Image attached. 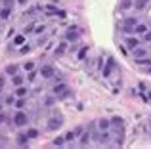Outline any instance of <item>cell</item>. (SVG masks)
Returning <instances> with one entry per match:
<instances>
[{
	"mask_svg": "<svg viewBox=\"0 0 151 149\" xmlns=\"http://www.w3.org/2000/svg\"><path fill=\"white\" fill-rule=\"evenodd\" d=\"M27 122H29L27 113L25 111H15V115H14V124H15V126H25Z\"/></svg>",
	"mask_w": 151,
	"mask_h": 149,
	"instance_id": "cell-1",
	"label": "cell"
},
{
	"mask_svg": "<svg viewBox=\"0 0 151 149\" xmlns=\"http://www.w3.org/2000/svg\"><path fill=\"white\" fill-rule=\"evenodd\" d=\"M12 10H14V8H8V6H4L2 10H0V17L2 19H8L12 15Z\"/></svg>",
	"mask_w": 151,
	"mask_h": 149,
	"instance_id": "cell-19",
	"label": "cell"
},
{
	"mask_svg": "<svg viewBox=\"0 0 151 149\" xmlns=\"http://www.w3.org/2000/svg\"><path fill=\"white\" fill-rule=\"evenodd\" d=\"M144 40H147V42H151V31H147V33L144 34Z\"/></svg>",
	"mask_w": 151,
	"mask_h": 149,
	"instance_id": "cell-34",
	"label": "cell"
},
{
	"mask_svg": "<svg viewBox=\"0 0 151 149\" xmlns=\"http://www.w3.org/2000/svg\"><path fill=\"white\" fill-rule=\"evenodd\" d=\"M15 140H17V145L19 147H25L27 145V142H29V136H27V134H23V132H21V134H17V138H15Z\"/></svg>",
	"mask_w": 151,
	"mask_h": 149,
	"instance_id": "cell-10",
	"label": "cell"
},
{
	"mask_svg": "<svg viewBox=\"0 0 151 149\" xmlns=\"http://www.w3.org/2000/svg\"><path fill=\"white\" fill-rule=\"evenodd\" d=\"M21 67H23V71H25V73H31V71H35V61H27V63L21 65Z\"/></svg>",
	"mask_w": 151,
	"mask_h": 149,
	"instance_id": "cell-20",
	"label": "cell"
},
{
	"mask_svg": "<svg viewBox=\"0 0 151 149\" xmlns=\"http://www.w3.org/2000/svg\"><path fill=\"white\" fill-rule=\"evenodd\" d=\"M138 65H151V59L149 57H140V59H136Z\"/></svg>",
	"mask_w": 151,
	"mask_h": 149,
	"instance_id": "cell-25",
	"label": "cell"
},
{
	"mask_svg": "<svg viewBox=\"0 0 151 149\" xmlns=\"http://www.w3.org/2000/svg\"><path fill=\"white\" fill-rule=\"evenodd\" d=\"M17 4H21V6H25V4H29V0H15Z\"/></svg>",
	"mask_w": 151,
	"mask_h": 149,
	"instance_id": "cell-37",
	"label": "cell"
},
{
	"mask_svg": "<svg viewBox=\"0 0 151 149\" xmlns=\"http://www.w3.org/2000/svg\"><path fill=\"white\" fill-rule=\"evenodd\" d=\"M31 52V46L29 44H23L21 48H19V54H21V56H25V54H29Z\"/></svg>",
	"mask_w": 151,
	"mask_h": 149,
	"instance_id": "cell-27",
	"label": "cell"
},
{
	"mask_svg": "<svg viewBox=\"0 0 151 149\" xmlns=\"http://www.w3.org/2000/svg\"><path fill=\"white\" fill-rule=\"evenodd\" d=\"M4 84H6V80H4V77H0V90L4 88Z\"/></svg>",
	"mask_w": 151,
	"mask_h": 149,
	"instance_id": "cell-38",
	"label": "cell"
},
{
	"mask_svg": "<svg viewBox=\"0 0 151 149\" xmlns=\"http://www.w3.org/2000/svg\"><path fill=\"white\" fill-rule=\"evenodd\" d=\"M46 128L48 130H58V128H61V119L59 117H52V119H48V122H46Z\"/></svg>",
	"mask_w": 151,
	"mask_h": 149,
	"instance_id": "cell-2",
	"label": "cell"
},
{
	"mask_svg": "<svg viewBox=\"0 0 151 149\" xmlns=\"http://www.w3.org/2000/svg\"><path fill=\"white\" fill-rule=\"evenodd\" d=\"M67 46H69V40H61V42L58 44V48H55V54H58V56L65 54V52H67Z\"/></svg>",
	"mask_w": 151,
	"mask_h": 149,
	"instance_id": "cell-9",
	"label": "cell"
},
{
	"mask_svg": "<svg viewBox=\"0 0 151 149\" xmlns=\"http://www.w3.org/2000/svg\"><path fill=\"white\" fill-rule=\"evenodd\" d=\"M58 8H55V6H52V4H48V6H46V14H48V15H58Z\"/></svg>",
	"mask_w": 151,
	"mask_h": 149,
	"instance_id": "cell-22",
	"label": "cell"
},
{
	"mask_svg": "<svg viewBox=\"0 0 151 149\" xmlns=\"http://www.w3.org/2000/svg\"><path fill=\"white\" fill-rule=\"evenodd\" d=\"M6 74H10V77L17 74V65H15V63H10V65H6Z\"/></svg>",
	"mask_w": 151,
	"mask_h": 149,
	"instance_id": "cell-18",
	"label": "cell"
},
{
	"mask_svg": "<svg viewBox=\"0 0 151 149\" xmlns=\"http://www.w3.org/2000/svg\"><path fill=\"white\" fill-rule=\"evenodd\" d=\"M138 46H142L140 38H136V37H128L126 38V48L128 50H134V48H138Z\"/></svg>",
	"mask_w": 151,
	"mask_h": 149,
	"instance_id": "cell-6",
	"label": "cell"
},
{
	"mask_svg": "<svg viewBox=\"0 0 151 149\" xmlns=\"http://www.w3.org/2000/svg\"><path fill=\"white\" fill-rule=\"evenodd\" d=\"M113 69H115V59L113 57H107V63H105V67H103V77L109 78L111 73H113Z\"/></svg>",
	"mask_w": 151,
	"mask_h": 149,
	"instance_id": "cell-3",
	"label": "cell"
},
{
	"mask_svg": "<svg viewBox=\"0 0 151 149\" xmlns=\"http://www.w3.org/2000/svg\"><path fill=\"white\" fill-rule=\"evenodd\" d=\"M98 140H100V143L103 145V143H107L111 140V134H109V130H103L101 134H98Z\"/></svg>",
	"mask_w": 151,
	"mask_h": 149,
	"instance_id": "cell-11",
	"label": "cell"
},
{
	"mask_svg": "<svg viewBox=\"0 0 151 149\" xmlns=\"http://www.w3.org/2000/svg\"><path fill=\"white\" fill-rule=\"evenodd\" d=\"M111 124H115L117 128H121V130H122V124H124V120H122V117L115 115V117H111Z\"/></svg>",
	"mask_w": 151,
	"mask_h": 149,
	"instance_id": "cell-14",
	"label": "cell"
},
{
	"mask_svg": "<svg viewBox=\"0 0 151 149\" xmlns=\"http://www.w3.org/2000/svg\"><path fill=\"white\" fill-rule=\"evenodd\" d=\"M147 25H144V23H138L136 27H134V34H145L147 33Z\"/></svg>",
	"mask_w": 151,
	"mask_h": 149,
	"instance_id": "cell-12",
	"label": "cell"
},
{
	"mask_svg": "<svg viewBox=\"0 0 151 149\" xmlns=\"http://www.w3.org/2000/svg\"><path fill=\"white\" fill-rule=\"evenodd\" d=\"M27 136H29L31 140L37 138V136H38V130H37V128H29V130H27Z\"/></svg>",
	"mask_w": 151,
	"mask_h": 149,
	"instance_id": "cell-26",
	"label": "cell"
},
{
	"mask_svg": "<svg viewBox=\"0 0 151 149\" xmlns=\"http://www.w3.org/2000/svg\"><path fill=\"white\" fill-rule=\"evenodd\" d=\"M86 50H88L86 46H84V48H81V52H78V59H84V56H86Z\"/></svg>",
	"mask_w": 151,
	"mask_h": 149,
	"instance_id": "cell-32",
	"label": "cell"
},
{
	"mask_svg": "<svg viewBox=\"0 0 151 149\" xmlns=\"http://www.w3.org/2000/svg\"><path fill=\"white\" fill-rule=\"evenodd\" d=\"M90 140H92V134H90V132H82V134H81V140H78L81 147H86L90 143Z\"/></svg>",
	"mask_w": 151,
	"mask_h": 149,
	"instance_id": "cell-7",
	"label": "cell"
},
{
	"mask_svg": "<svg viewBox=\"0 0 151 149\" xmlns=\"http://www.w3.org/2000/svg\"><path fill=\"white\" fill-rule=\"evenodd\" d=\"M65 142H67L65 136H63V138H61V136H58V138L52 140V145H54V147H63V145H65Z\"/></svg>",
	"mask_w": 151,
	"mask_h": 149,
	"instance_id": "cell-13",
	"label": "cell"
},
{
	"mask_svg": "<svg viewBox=\"0 0 151 149\" xmlns=\"http://www.w3.org/2000/svg\"><path fill=\"white\" fill-rule=\"evenodd\" d=\"M98 128H100V132L111 130V120L109 119H100V120H98Z\"/></svg>",
	"mask_w": 151,
	"mask_h": 149,
	"instance_id": "cell-8",
	"label": "cell"
},
{
	"mask_svg": "<svg viewBox=\"0 0 151 149\" xmlns=\"http://www.w3.org/2000/svg\"><path fill=\"white\" fill-rule=\"evenodd\" d=\"M2 4H4V6H8V8H14L15 0H2Z\"/></svg>",
	"mask_w": 151,
	"mask_h": 149,
	"instance_id": "cell-31",
	"label": "cell"
},
{
	"mask_svg": "<svg viewBox=\"0 0 151 149\" xmlns=\"http://www.w3.org/2000/svg\"><path fill=\"white\" fill-rule=\"evenodd\" d=\"M0 113H2V103H0Z\"/></svg>",
	"mask_w": 151,
	"mask_h": 149,
	"instance_id": "cell-39",
	"label": "cell"
},
{
	"mask_svg": "<svg viewBox=\"0 0 151 149\" xmlns=\"http://www.w3.org/2000/svg\"><path fill=\"white\" fill-rule=\"evenodd\" d=\"M23 82H25V78H23L21 74H14V77H12V84L14 86H23Z\"/></svg>",
	"mask_w": 151,
	"mask_h": 149,
	"instance_id": "cell-15",
	"label": "cell"
},
{
	"mask_svg": "<svg viewBox=\"0 0 151 149\" xmlns=\"http://www.w3.org/2000/svg\"><path fill=\"white\" fill-rule=\"evenodd\" d=\"M75 138H77V134H75V130H69V132L65 134V140H67V142H73Z\"/></svg>",
	"mask_w": 151,
	"mask_h": 149,
	"instance_id": "cell-28",
	"label": "cell"
},
{
	"mask_svg": "<svg viewBox=\"0 0 151 149\" xmlns=\"http://www.w3.org/2000/svg\"><path fill=\"white\" fill-rule=\"evenodd\" d=\"M144 100H145V101H151V90H149V92H145V94H144Z\"/></svg>",
	"mask_w": 151,
	"mask_h": 149,
	"instance_id": "cell-33",
	"label": "cell"
},
{
	"mask_svg": "<svg viewBox=\"0 0 151 149\" xmlns=\"http://www.w3.org/2000/svg\"><path fill=\"white\" fill-rule=\"evenodd\" d=\"M23 42H25V34H17L14 38V44H23Z\"/></svg>",
	"mask_w": 151,
	"mask_h": 149,
	"instance_id": "cell-30",
	"label": "cell"
},
{
	"mask_svg": "<svg viewBox=\"0 0 151 149\" xmlns=\"http://www.w3.org/2000/svg\"><path fill=\"white\" fill-rule=\"evenodd\" d=\"M33 31H35V25H29V27H25V34H27V33H33Z\"/></svg>",
	"mask_w": 151,
	"mask_h": 149,
	"instance_id": "cell-35",
	"label": "cell"
},
{
	"mask_svg": "<svg viewBox=\"0 0 151 149\" xmlns=\"http://www.w3.org/2000/svg\"><path fill=\"white\" fill-rule=\"evenodd\" d=\"M27 94H29V92H27L25 86H17V90H15V96H17V97H25Z\"/></svg>",
	"mask_w": 151,
	"mask_h": 149,
	"instance_id": "cell-21",
	"label": "cell"
},
{
	"mask_svg": "<svg viewBox=\"0 0 151 149\" xmlns=\"http://www.w3.org/2000/svg\"><path fill=\"white\" fill-rule=\"evenodd\" d=\"M136 25H138V19H136V17H126L124 23H122V27H132V29H134Z\"/></svg>",
	"mask_w": 151,
	"mask_h": 149,
	"instance_id": "cell-17",
	"label": "cell"
},
{
	"mask_svg": "<svg viewBox=\"0 0 151 149\" xmlns=\"http://www.w3.org/2000/svg\"><path fill=\"white\" fill-rule=\"evenodd\" d=\"M78 38V34L75 33V29H69L67 31V34H65V40H69V42H75Z\"/></svg>",
	"mask_w": 151,
	"mask_h": 149,
	"instance_id": "cell-16",
	"label": "cell"
},
{
	"mask_svg": "<svg viewBox=\"0 0 151 149\" xmlns=\"http://www.w3.org/2000/svg\"><path fill=\"white\" fill-rule=\"evenodd\" d=\"M15 97H17L15 94H12V96H8V97H6V103H8V105H15V101H17Z\"/></svg>",
	"mask_w": 151,
	"mask_h": 149,
	"instance_id": "cell-29",
	"label": "cell"
},
{
	"mask_svg": "<svg viewBox=\"0 0 151 149\" xmlns=\"http://www.w3.org/2000/svg\"><path fill=\"white\" fill-rule=\"evenodd\" d=\"M149 4V0H136V10H144Z\"/></svg>",
	"mask_w": 151,
	"mask_h": 149,
	"instance_id": "cell-23",
	"label": "cell"
},
{
	"mask_svg": "<svg viewBox=\"0 0 151 149\" xmlns=\"http://www.w3.org/2000/svg\"><path fill=\"white\" fill-rule=\"evenodd\" d=\"M40 77L42 78H52V77H54V67H52V65H42Z\"/></svg>",
	"mask_w": 151,
	"mask_h": 149,
	"instance_id": "cell-5",
	"label": "cell"
},
{
	"mask_svg": "<svg viewBox=\"0 0 151 149\" xmlns=\"http://www.w3.org/2000/svg\"><path fill=\"white\" fill-rule=\"evenodd\" d=\"M149 56V52L144 48V46H138V48H134L132 50V57L134 59H140V57H147Z\"/></svg>",
	"mask_w": 151,
	"mask_h": 149,
	"instance_id": "cell-4",
	"label": "cell"
},
{
	"mask_svg": "<svg viewBox=\"0 0 151 149\" xmlns=\"http://www.w3.org/2000/svg\"><path fill=\"white\" fill-rule=\"evenodd\" d=\"M147 71H149V74H151V67H149V69H147Z\"/></svg>",
	"mask_w": 151,
	"mask_h": 149,
	"instance_id": "cell-40",
	"label": "cell"
},
{
	"mask_svg": "<svg viewBox=\"0 0 151 149\" xmlns=\"http://www.w3.org/2000/svg\"><path fill=\"white\" fill-rule=\"evenodd\" d=\"M35 77H37V73L31 71V73H29V80H35Z\"/></svg>",
	"mask_w": 151,
	"mask_h": 149,
	"instance_id": "cell-36",
	"label": "cell"
},
{
	"mask_svg": "<svg viewBox=\"0 0 151 149\" xmlns=\"http://www.w3.org/2000/svg\"><path fill=\"white\" fill-rule=\"evenodd\" d=\"M134 4H132V0H122V4H121V10H130Z\"/></svg>",
	"mask_w": 151,
	"mask_h": 149,
	"instance_id": "cell-24",
	"label": "cell"
}]
</instances>
